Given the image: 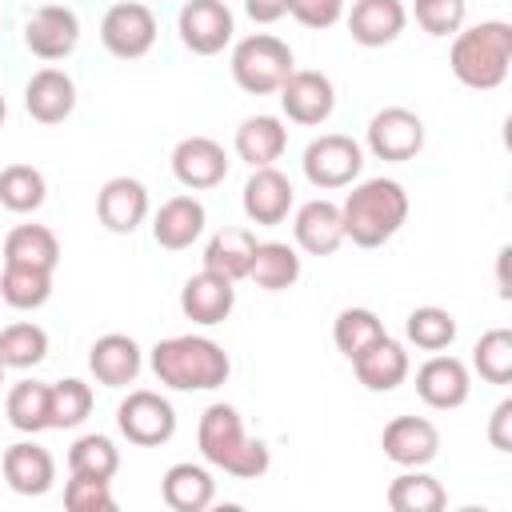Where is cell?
<instances>
[{
    "label": "cell",
    "mask_w": 512,
    "mask_h": 512,
    "mask_svg": "<svg viewBox=\"0 0 512 512\" xmlns=\"http://www.w3.org/2000/svg\"><path fill=\"white\" fill-rule=\"evenodd\" d=\"M0 384H4V364H0Z\"/></svg>",
    "instance_id": "47"
},
{
    "label": "cell",
    "mask_w": 512,
    "mask_h": 512,
    "mask_svg": "<svg viewBox=\"0 0 512 512\" xmlns=\"http://www.w3.org/2000/svg\"><path fill=\"white\" fill-rule=\"evenodd\" d=\"M140 364H144L140 344H136L132 336H124V332H108V336H100V340L88 348V368H92V376H96L104 388H124V384H132V380L140 376Z\"/></svg>",
    "instance_id": "21"
},
{
    "label": "cell",
    "mask_w": 512,
    "mask_h": 512,
    "mask_svg": "<svg viewBox=\"0 0 512 512\" xmlns=\"http://www.w3.org/2000/svg\"><path fill=\"white\" fill-rule=\"evenodd\" d=\"M340 220H344V240L360 248H380L408 220V192L400 180H384V176L364 180L340 204Z\"/></svg>",
    "instance_id": "2"
},
{
    "label": "cell",
    "mask_w": 512,
    "mask_h": 512,
    "mask_svg": "<svg viewBox=\"0 0 512 512\" xmlns=\"http://www.w3.org/2000/svg\"><path fill=\"white\" fill-rule=\"evenodd\" d=\"M0 468H4L8 488L20 492V496H44V492L52 488V480H56V464H52L48 448H40V444H32V440L12 444V448L4 452V464H0Z\"/></svg>",
    "instance_id": "22"
},
{
    "label": "cell",
    "mask_w": 512,
    "mask_h": 512,
    "mask_svg": "<svg viewBox=\"0 0 512 512\" xmlns=\"http://www.w3.org/2000/svg\"><path fill=\"white\" fill-rule=\"evenodd\" d=\"M64 504L72 512H112L116 508V496H112L108 480H100V476H76L72 472V480L64 484Z\"/></svg>",
    "instance_id": "42"
},
{
    "label": "cell",
    "mask_w": 512,
    "mask_h": 512,
    "mask_svg": "<svg viewBox=\"0 0 512 512\" xmlns=\"http://www.w3.org/2000/svg\"><path fill=\"white\" fill-rule=\"evenodd\" d=\"M4 416L16 432H44L52 428V416H48V384L40 380H20L12 384L8 400H4Z\"/></svg>",
    "instance_id": "31"
},
{
    "label": "cell",
    "mask_w": 512,
    "mask_h": 512,
    "mask_svg": "<svg viewBox=\"0 0 512 512\" xmlns=\"http://www.w3.org/2000/svg\"><path fill=\"white\" fill-rule=\"evenodd\" d=\"M404 4L400 0H356L348 16V32L364 48H384L404 32Z\"/></svg>",
    "instance_id": "23"
},
{
    "label": "cell",
    "mask_w": 512,
    "mask_h": 512,
    "mask_svg": "<svg viewBox=\"0 0 512 512\" xmlns=\"http://www.w3.org/2000/svg\"><path fill=\"white\" fill-rule=\"evenodd\" d=\"M244 12L256 24H276L280 16H288V0H244Z\"/></svg>",
    "instance_id": "45"
},
{
    "label": "cell",
    "mask_w": 512,
    "mask_h": 512,
    "mask_svg": "<svg viewBox=\"0 0 512 512\" xmlns=\"http://www.w3.org/2000/svg\"><path fill=\"white\" fill-rule=\"evenodd\" d=\"M288 148V128L276 116H248L236 128V156L248 160L252 168H268L284 156Z\"/></svg>",
    "instance_id": "28"
},
{
    "label": "cell",
    "mask_w": 512,
    "mask_h": 512,
    "mask_svg": "<svg viewBox=\"0 0 512 512\" xmlns=\"http://www.w3.org/2000/svg\"><path fill=\"white\" fill-rule=\"evenodd\" d=\"M300 164H304L308 184L332 192V188H348V184L360 176L364 152H360V144H356L352 136L328 132V136H316V140L304 148V160H300Z\"/></svg>",
    "instance_id": "6"
},
{
    "label": "cell",
    "mask_w": 512,
    "mask_h": 512,
    "mask_svg": "<svg viewBox=\"0 0 512 512\" xmlns=\"http://www.w3.org/2000/svg\"><path fill=\"white\" fill-rule=\"evenodd\" d=\"M468 392H472V380H468L464 360H456V356H432L416 372V396L428 408H440V412L460 408L468 400Z\"/></svg>",
    "instance_id": "17"
},
{
    "label": "cell",
    "mask_w": 512,
    "mask_h": 512,
    "mask_svg": "<svg viewBox=\"0 0 512 512\" xmlns=\"http://www.w3.org/2000/svg\"><path fill=\"white\" fill-rule=\"evenodd\" d=\"M116 424L124 432L128 444H140V448H156V444H168L172 432H176V408L152 392V388H136L120 400L116 408Z\"/></svg>",
    "instance_id": "7"
},
{
    "label": "cell",
    "mask_w": 512,
    "mask_h": 512,
    "mask_svg": "<svg viewBox=\"0 0 512 512\" xmlns=\"http://www.w3.org/2000/svg\"><path fill=\"white\" fill-rule=\"evenodd\" d=\"M48 356V332L32 320H16L0 328V364L4 368H36Z\"/></svg>",
    "instance_id": "33"
},
{
    "label": "cell",
    "mask_w": 512,
    "mask_h": 512,
    "mask_svg": "<svg viewBox=\"0 0 512 512\" xmlns=\"http://www.w3.org/2000/svg\"><path fill=\"white\" fill-rule=\"evenodd\" d=\"M292 236L308 256H332L344 244V220H340V204L332 200H308L296 208L292 220Z\"/></svg>",
    "instance_id": "20"
},
{
    "label": "cell",
    "mask_w": 512,
    "mask_h": 512,
    "mask_svg": "<svg viewBox=\"0 0 512 512\" xmlns=\"http://www.w3.org/2000/svg\"><path fill=\"white\" fill-rule=\"evenodd\" d=\"M232 304H236L232 280L220 276V272H212V268L188 276L184 288H180V312L192 324H224L228 312H232Z\"/></svg>",
    "instance_id": "16"
},
{
    "label": "cell",
    "mask_w": 512,
    "mask_h": 512,
    "mask_svg": "<svg viewBox=\"0 0 512 512\" xmlns=\"http://www.w3.org/2000/svg\"><path fill=\"white\" fill-rule=\"evenodd\" d=\"M96 216L108 232H136L148 216V188L132 176H112L96 192Z\"/></svg>",
    "instance_id": "15"
},
{
    "label": "cell",
    "mask_w": 512,
    "mask_h": 512,
    "mask_svg": "<svg viewBox=\"0 0 512 512\" xmlns=\"http://www.w3.org/2000/svg\"><path fill=\"white\" fill-rule=\"evenodd\" d=\"M204 232V204L196 196H172L160 204V212L152 216V236L160 248L180 252L188 248L196 236Z\"/></svg>",
    "instance_id": "25"
},
{
    "label": "cell",
    "mask_w": 512,
    "mask_h": 512,
    "mask_svg": "<svg viewBox=\"0 0 512 512\" xmlns=\"http://www.w3.org/2000/svg\"><path fill=\"white\" fill-rule=\"evenodd\" d=\"M100 44L120 60H140L156 44V16L140 0H120L100 20Z\"/></svg>",
    "instance_id": "8"
},
{
    "label": "cell",
    "mask_w": 512,
    "mask_h": 512,
    "mask_svg": "<svg viewBox=\"0 0 512 512\" xmlns=\"http://www.w3.org/2000/svg\"><path fill=\"white\" fill-rule=\"evenodd\" d=\"M4 112H8V108H4V96H0V124H4Z\"/></svg>",
    "instance_id": "46"
},
{
    "label": "cell",
    "mask_w": 512,
    "mask_h": 512,
    "mask_svg": "<svg viewBox=\"0 0 512 512\" xmlns=\"http://www.w3.org/2000/svg\"><path fill=\"white\" fill-rule=\"evenodd\" d=\"M280 108L292 124H324L336 108V88L324 72L312 68H292L288 80L280 84Z\"/></svg>",
    "instance_id": "10"
},
{
    "label": "cell",
    "mask_w": 512,
    "mask_h": 512,
    "mask_svg": "<svg viewBox=\"0 0 512 512\" xmlns=\"http://www.w3.org/2000/svg\"><path fill=\"white\" fill-rule=\"evenodd\" d=\"M508 424H512V400H500V404L492 408V420H488V440H492L496 452H512Z\"/></svg>",
    "instance_id": "44"
},
{
    "label": "cell",
    "mask_w": 512,
    "mask_h": 512,
    "mask_svg": "<svg viewBox=\"0 0 512 512\" xmlns=\"http://www.w3.org/2000/svg\"><path fill=\"white\" fill-rule=\"evenodd\" d=\"M196 444H200V456L212 468H220L236 480H256L272 464L268 448L244 432L240 412L232 404H208L204 408V416L196 424Z\"/></svg>",
    "instance_id": "1"
},
{
    "label": "cell",
    "mask_w": 512,
    "mask_h": 512,
    "mask_svg": "<svg viewBox=\"0 0 512 512\" xmlns=\"http://www.w3.org/2000/svg\"><path fill=\"white\" fill-rule=\"evenodd\" d=\"M444 488L428 472H400L388 484V508L392 512H440L444 508Z\"/></svg>",
    "instance_id": "32"
},
{
    "label": "cell",
    "mask_w": 512,
    "mask_h": 512,
    "mask_svg": "<svg viewBox=\"0 0 512 512\" xmlns=\"http://www.w3.org/2000/svg\"><path fill=\"white\" fill-rule=\"evenodd\" d=\"M92 412V388L76 376L68 380H56L48 384V416H52V428H76L84 424Z\"/></svg>",
    "instance_id": "39"
},
{
    "label": "cell",
    "mask_w": 512,
    "mask_h": 512,
    "mask_svg": "<svg viewBox=\"0 0 512 512\" xmlns=\"http://www.w3.org/2000/svg\"><path fill=\"white\" fill-rule=\"evenodd\" d=\"M116 468H120V452H116V444H112L108 436H100V432H88V436H80V440L68 448V472H76V476L112 480Z\"/></svg>",
    "instance_id": "38"
},
{
    "label": "cell",
    "mask_w": 512,
    "mask_h": 512,
    "mask_svg": "<svg viewBox=\"0 0 512 512\" xmlns=\"http://www.w3.org/2000/svg\"><path fill=\"white\" fill-rule=\"evenodd\" d=\"M0 296L8 308H40L48 296H52V272H40V268H24V264H4L0 272Z\"/></svg>",
    "instance_id": "34"
},
{
    "label": "cell",
    "mask_w": 512,
    "mask_h": 512,
    "mask_svg": "<svg viewBox=\"0 0 512 512\" xmlns=\"http://www.w3.org/2000/svg\"><path fill=\"white\" fill-rule=\"evenodd\" d=\"M4 264H24L40 272H56L60 264V240L44 224H16L4 236Z\"/></svg>",
    "instance_id": "27"
},
{
    "label": "cell",
    "mask_w": 512,
    "mask_h": 512,
    "mask_svg": "<svg viewBox=\"0 0 512 512\" xmlns=\"http://www.w3.org/2000/svg\"><path fill=\"white\" fill-rule=\"evenodd\" d=\"M44 196H48V184L32 164H8L0 172V204L8 212H36Z\"/></svg>",
    "instance_id": "37"
},
{
    "label": "cell",
    "mask_w": 512,
    "mask_h": 512,
    "mask_svg": "<svg viewBox=\"0 0 512 512\" xmlns=\"http://www.w3.org/2000/svg\"><path fill=\"white\" fill-rule=\"evenodd\" d=\"M380 448L392 464L400 468H424L428 460H436L440 452V432L432 420L424 416H396L384 424L380 432Z\"/></svg>",
    "instance_id": "13"
},
{
    "label": "cell",
    "mask_w": 512,
    "mask_h": 512,
    "mask_svg": "<svg viewBox=\"0 0 512 512\" xmlns=\"http://www.w3.org/2000/svg\"><path fill=\"white\" fill-rule=\"evenodd\" d=\"M24 108H28V116L40 120V124H60V120H68L72 108H76V84H72V76L60 72V68H40V72H32V80L24 84Z\"/></svg>",
    "instance_id": "18"
},
{
    "label": "cell",
    "mask_w": 512,
    "mask_h": 512,
    "mask_svg": "<svg viewBox=\"0 0 512 512\" xmlns=\"http://www.w3.org/2000/svg\"><path fill=\"white\" fill-rule=\"evenodd\" d=\"M404 336H408V344H416L424 352H444L456 340V320H452V312H444L436 304H424V308L408 312Z\"/></svg>",
    "instance_id": "36"
},
{
    "label": "cell",
    "mask_w": 512,
    "mask_h": 512,
    "mask_svg": "<svg viewBox=\"0 0 512 512\" xmlns=\"http://www.w3.org/2000/svg\"><path fill=\"white\" fill-rule=\"evenodd\" d=\"M176 28L184 48H192L196 56H216L232 40V12L224 0H188L180 8Z\"/></svg>",
    "instance_id": "11"
},
{
    "label": "cell",
    "mask_w": 512,
    "mask_h": 512,
    "mask_svg": "<svg viewBox=\"0 0 512 512\" xmlns=\"http://www.w3.org/2000/svg\"><path fill=\"white\" fill-rule=\"evenodd\" d=\"M448 64H452V76L464 88H476V92L500 88L504 76H508V64H512V24L484 20L476 28L456 32Z\"/></svg>",
    "instance_id": "4"
},
{
    "label": "cell",
    "mask_w": 512,
    "mask_h": 512,
    "mask_svg": "<svg viewBox=\"0 0 512 512\" xmlns=\"http://www.w3.org/2000/svg\"><path fill=\"white\" fill-rule=\"evenodd\" d=\"M472 364L488 384H508L512 380V332L508 328L484 332L472 348Z\"/></svg>",
    "instance_id": "40"
},
{
    "label": "cell",
    "mask_w": 512,
    "mask_h": 512,
    "mask_svg": "<svg viewBox=\"0 0 512 512\" xmlns=\"http://www.w3.org/2000/svg\"><path fill=\"white\" fill-rule=\"evenodd\" d=\"M248 280H256V288L264 292H284L300 280V256L292 244L280 240H256L252 264H248Z\"/></svg>",
    "instance_id": "29"
},
{
    "label": "cell",
    "mask_w": 512,
    "mask_h": 512,
    "mask_svg": "<svg viewBox=\"0 0 512 512\" xmlns=\"http://www.w3.org/2000/svg\"><path fill=\"white\" fill-rule=\"evenodd\" d=\"M160 496L172 512H204L212 500H216V480L204 464H172L160 480Z\"/></svg>",
    "instance_id": "24"
},
{
    "label": "cell",
    "mask_w": 512,
    "mask_h": 512,
    "mask_svg": "<svg viewBox=\"0 0 512 512\" xmlns=\"http://www.w3.org/2000/svg\"><path fill=\"white\" fill-rule=\"evenodd\" d=\"M388 332H384V324H380V316L372 312V308H344L340 316H336V324H332V340H336V348L348 356V360H356L364 348H372L376 340H384Z\"/></svg>",
    "instance_id": "35"
},
{
    "label": "cell",
    "mask_w": 512,
    "mask_h": 512,
    "mask_svg": "<svg viewBox=\"0 0 512 512\" xmlns=\"http://www.w3.org/2000/svg\"><path fill=\"white\" fill-rule=\"evenodd\" d=\"M368 148H372L376 160L404 164L424 148V120L412 108H400V104L380 108L368 120Z\"/></svg>",
    "instance_id": "9"
},
{
    "label": "cell",
    "mask_w": 512,
    "mask_h": 512,
    "mask_svg": "<svg viewBox=\"0 0 512 512\" xmlns=\"http://www.w3.org/2000/svg\"><path fill=\"white\" fill-rule=\"evenodd\" d=\"M412 16L428 36H456L464 28V0H416Z\"/></svg>",
    "instance_id": "41"
},
{
    "label": "cell",
    "mask_w": 512,
    "mask_h": 512,
    "mask_svg": "<svg viewBox=\"0 0 512 512\" xmlns=\"http://www.w3.org/2000/svg\"><path fill=\"white\" fill-rule=\"evenodd\" d=\"M152 372L176 392H212L228 380L232 360L208 336H168L152 348Z\"/></svg>",
    "instance_id": "3"
},
{
    "label": "cell",
    "mask_w": 512,
    "mask_h": 512,
    "mask_svg": "<svg viewBox=\"0 0 512 512\" xmlns=\"http://www.w3.org/2000/svg\"><path fill=\"white\" fill-rule=\"evenodd\" d=\"M252 252H256V236L248 228H220L204 248V268H212L236 284L240 276H248Z\"/></svg>",
    "instance_id": "30"
},
{
    "label": "cell",
    "mask_w": 512,
    "mask_h": 512,
    "mask_svg": "<svg viewBox=\"0 0 512 512\" xmlns=\"http://www.w3.org/2000/svg\"><path fill=\"white\" fill-rule=\"evenodd\" d=\"M352 368H356V380H360L368 392H392V388L404 384V376H408V352H404L400 340L384 336V340H376L372 348H364V352L352 360Z\"/></svg>",
    "instance_id": "26"
},
{
    "label": "cell",
    "mask_w": 512,
    "mask_h": 512,
    "mask_svg": "<svg viewBox=\"0 0 512 512\" xmlns=\"http://www.w3.org/2000/svg\"><path fill=\"white\" fill-rule=\"evenodd\" d=\"M244 216L252 220V224H264V228H272V224H280L284 216H288V208H292V184H288V176L280 172V168H252V176H248V184H244Z\"/></svg>",
    "instance_id": "19"
},
{
    "label": "cell",
    "mask_w": 512,
    "mask_h": 512,
    "mask_svg": "<svg viewBox=\"0 0 512 512\" xmlns=\"http://www.w3.org/2000/svg\"><path fill=\"white\" fill-rule=\"evenodd\" d=\"M24 44L40 60H64L80 44V20L64 4H44L24 24Z\"/></svg>",
    "instance_id": "12"
},
{
    "label": "cell",
    "mask_w": 512,
    "mask_h": 512,
    "mask_svg": "<svg viewBox=\"0 0 512 512\" xmlns=\"http://www.w3.org/2000/svg\"><path fill=\"white\" fill-rule=\"evenodd\" d=\"M292 48L268 32H256V36H244L236 48H232V80L252 92V96H268V92H280V84L288 80L292 72Z\"/></svg>",
    "instance_id": "5"
},
{
    "label": "cell",
    "mask_w": 512,
    "mask_h": 512,
    "mask_svg": "<svg viewBox=\"0 0 512 512\" xmlns=\"http://www.w3.org/2000/svg\"><path fill=\"white\" fill-rule=\"evenodd\" d=\"M288 12L304 28H332L344 12V0H288Z\"/></svg>",
    "instance_id": "43"
},
{
    "label": "cell",
    "mask_w": 512,
    "mask_h": 512,
    "mask_svg": "<svg viewBox=\"0 0 512 512\" xmlns=\"http://www.w3.org/2000/svg\"><path fill=\"white\" fill-rule=\"evenodd\" d=\"M172 176L192 192L216 188L228 176V156L212 136H184L172 148Z\"/></svg>",
    "instance_id": "14"
}]
</instances>
